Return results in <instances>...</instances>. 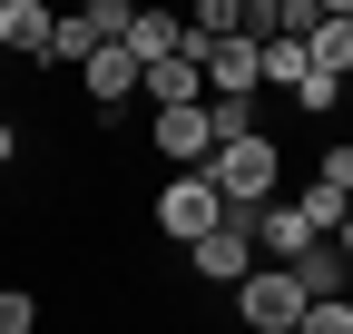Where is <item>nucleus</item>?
<instances>
[{
  "mask_svg": "<svg viewBox=\"0 0 353 334\" xmlns=\"http://www.w3.org/2000/svg\"><path fill=\"white\" fill-rule=\"evenodd\" d=\"M206 177H216V197H226L236 206V217H255V206H275V177H285V148L275 138H226V148H216L206 157Z\"/></svg>",
  "mask_w": 353,
  "mask_h": 334,
  "instance_id": "1",
  "label": "nucleus"
},
{
  "mask_svg": "<svg viewBox=\"0 0 353 334\" xmlns=\"http://www.w3.org/2000/svg\"><path fill=\"white\" fill-rule=\"evenodd\" d=\"M216 226H226V197H216L206 167H176V177L157 187V236L167 246H206Z\"/></svg>",
  "mask_w": 353,
  "mask_h": 334,
  "instance_id": "2",
  "label": "nucleus"
},
{
  "mask_svg": "<svg viewBox=\"0 0 353 334\" xmlns=\"http://www.w3.org/2000/svg\"><path fill=\"white\" fill-rule=\"evenodd\" d=\"M304 285H294V266H255L245 285H236V315H245V334H294L304 324Z\"/></svg>",
  "mask_w": 353,
  "mask_h": 334,
  "instance_id": "3",
  "label": "nucleus"
},
{
  "mask_svg": "<svg viewBox=\"0 0 353 334\" xmlns=\"http://www.w3.org/2000/svg\"><path fill=\"white\" fill-rule=\"evenodd\" d=\"M187 266H196L206 285H226V295H236V285L255 275V217H236V206H226V226H216L206 246H187Z\"/></svg>",
  "mask_w": 353,
  "mask_h": 334,
  "instance_id": "4",
  "label": "nucleus"
},
{
  "mask_svg": "<svg viewBox=\"0 0 353 334\" xmlns=\"http://www.w3.org/2000/svg\"><path fill=\"white\" fill-rule=\"evenodd\" d=\"M314 226H304V206L294 197H275V206H255V266H304V256H314Z\"/></svg>",
  "mask_w": 353,
  "mask_h": 334,
  "instance_id": "5",
  "label": "nucleus"
},
{
  "mask_svg": "<svg viewBox=\"0 0 353 334\" xmlns=\"http://www.w3.org/2000/svg\"><path fill=\"white\" fill-rule=\"evenodd\" d=\"M148 138H157V157H167V177H176V167H206V157H216L206 108H157V118H148Z\"/></svg>",
  "mask_w": 353,
  "mask_h": 334,
  "instance_id": "6",
  "label": "nucleus"
},
{
  "mask_svg": "<svg viewBox=\"0 0 353 334\" xmlns=\"http://www.w3.org/2000/svg\"><path fill=\"white\" fill-rule=\"evenodd\" d=\"M79 79H88V108H99V118H118V108H138V99H148V69L128 59V50H99Z\"/></svg>",
  "mask_w": 353,
  "mask_h": 334,
  "instance_id": "7",
  "label": "nucleus"
},
{
  "mask_svg": "<svg viewBox=\"0 0 353 334\" xmlns=\"http://www.w3.org/2000/svg\"><path fill=\"white\" fill-rule=\"evenodd\" d=\"M50 30H59L50 0H0V50H10V59H39V50H50Z\"/></svg>",
  "mask_w": 353,
  "mask_h": 334,
  "instance_id": "8",
  "label": "nucleus"
},
{
  "mask_svg": "<svg viewBox=\"0 0 353 334\" xmlns=\"http://www.w3.org/2000/svg\"><path fill=\"white\" fill-rule=\"evenodd\" d=\"M118 50L138 59V69H157V59H176V50H187V20H176V10H138V20H128V39H118Z\"/></svg>",
  "mask_w": 353,
  "mask_h": 334,
  "instance_id": "9",
  "label": "nucleus"
},
{
  "mask_svg": "<svg viewBox=\"0 0 353 334\" xmlns=\"http://www.w3.org/2000/svg\"><path fill=\"white\" fill-rule=\"evenodd\" d=\"M148 108H206V69H196V50H176V59L148 69Z\"/></svg>",
  "mask_w": 353,
  "mask_h": 334,
  "instance_id": "10",
  "label": "nucleus"
},
{
  "mask_svg": "<svg viewBox=\"0 0 353 334\" xmlns=\"http://www.w3.org/2000/svg\"><path fill=\"white\" fill-rule=\"evenodd\" d=\"M304 50H314L324 79H353V0H324V20H314V39H304Z\"/></svg>",
  "mask_w": 353,
  "mask_h": 334,
  "instance_id": "11",
  "label": "nucleus"
},
{
  "mask_svg": "<svg viewBox=\"0 0 353 334\" xmlns=\"http://www.w3.org/2000/svg\"><path fill=\"white\" fill-rule=\"evenodd\" d=\"M294 285H304V295H314V305H334V295H343V285H353V266L334 256V236H324V246H314V256H304V266H294Z\"/></svg>",
  "mask_w": 353,
  "mask_h": 334,
  "instance_id": "12",
  "label": "nucleus"
},
{
  "mask_svg": "<svg viewBox=\"0 0 353 334\" xmlns=\"http://www.w3.org/2000/svg\"><path fill=\"white\" fill-rule=\"evenodd\" d=\"M304 79H314V50H304V39H265V89H304Z\"/></svg>",
  "mask_w": 353,
  "mask_h": 334,
  "instance_id": "13",
  "label": "nucleus"
},
{
  "mask_svg": "<svg viewBox=\"0 0 353 334\" xmlns=\"http://www.w3.org/2000/svg\"><path fill=\"white\" fill-rule=\"evenodd\" d=\"M0 334H39V295L30 285H0Z\"/></svg>",
  "mask_w": 353,
  "mask_h": 334,
  "instance_id": "14",
  "label": "nucleus"
},
{
  "mask_svg": "<svg viewBox=\"0 0 353 334\" xmlns=\"http://www.w3.org/2000/svg\"><path fill=\"white\" fill-rule=\"evenodd\" d=\"M294 108H304V118H334V108H343V79H324V69H314V79L294 89Z\"/></svg>",
  "mask_w": 353,
  "mask_h": 334,
  "instance_id": "15",
  "label": "nucleus"
},
{
  "mask_svg": "<svg viewBox=\"0 0 353 334\" xmlns=\"http://www.w3.org/2000/svg\"><path fill=\"white\" fill-rule=\"evenodd\" d=\"M314 187H334V197H343V206H353V148H343V138H334V148H324V167H314Z\"/></svg>",
  "mask_w": 353,
  "mask_h": 334,
  "instance_id": "16",
  "label": "nucleus"
},
{
  "mask_svg": "<svg viewBox=\"0 0 353 334\" xmlns=\"http://www.w3.org/2000/svg\"><path fill=\"white\" fill-rule=\"evenodd\" d=\"M294 334H353V295H334V305H304V324Z\"/></svg>",
  "mask_w": 353,
  "mask_h": 334,
  "instance_id": "17",
  "label": "nucleus"
},
{
  "mask_svg": "<svg viewBox=\"0 0 353 334\" xmlns=\"http://www.w3.org/2000/svg\"><path fill=\"white\" fill-rule=\"evenodd\" d=\"M10 157H20V128H10V118H0V167H10Z\"/></svg>",
  "mask_w": 353,
  "mask_h": 334,
  "instance_id": "18",
  "label": "nucleus"
},
{
  "mask_svg": "<svg viewBox=\"0 0 353 334\" xmlns=\"http://www.w3.org/2000/svg\"><path fill=\"white\" fill-rule=\"evenodd\" d=\"M334 256H343V266H353V217H343V226H334Z\"/></svg>",
  "mask_w": 353,
  "mask_h": 334,
  "instance_id": "19",
  "label": "nucleus"
},
{
  "mask_svg": "<svg viewBox=\"0 0 353 334\" xmlns=\"http://www.w3.org/2000/svg\"><path fill=\"white\" fill-rule=\"evenodd\" d=\"M343 148H353V118H343Z\"/></svg>",
  "mask_w": 353,
  "mask_h": 334,
  "instance_id": "20",
  "label": "nucleus"
}]
</instances>
